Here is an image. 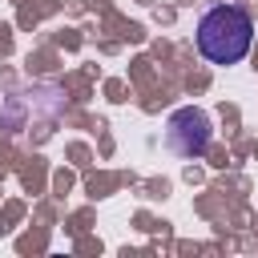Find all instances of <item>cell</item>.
<instances>
[{"mask_svg": "<svg viewBox=\"0 0 258 258\" xmlns=\"http://www.w3.org/2000/svg\"><path fill=\"white\" fill-rule=\"evenodd\" d=\"M254 20L238 4H218L198 20V52L210 64H238L250 52Z\"/></svg>", "mask_w": 258, "mask_h": 258, "instance_id": "cell-1", "label": "cell"}, {"mask_svg": "<svg viewBox=\"0 0 258 258\" xmlns=\"http://www.w3.org/2000/svg\"><path fill=\"white\" fill-rule=\"evenodd\" d=\"M210 141V121L198 109H177L169 121V149H177L181 157H198Z\"/></svg>", "mask_w": 258, "mask_h": 258, "instance_id": "cell-2", "label": "cell"}]
</instances>
